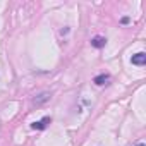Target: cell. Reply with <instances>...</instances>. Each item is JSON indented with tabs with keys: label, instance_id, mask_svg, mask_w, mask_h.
Returning a JSON list of instances; mask_svg holds the SVG:
<instances>
[{
	"label": "cell",
	"instance_id": "3957f363",
	"mask_svg": "<svg viewBox=\"0 0 146 146\" xmlns=\"http://www.w3.org/2000/svg\"><path fill=\"white\" fill-rule=\"evenodd\" d=\"M48 124H50V117H43L41 120L35 122V124H33L31 127H33V129H38V131H43V129H45V127H46Z\"/></svg>",
	"mask_w": 146,
	"mask_h": 146
},
{
	"label": "cell",
	"instance_id": "7a4b0ae2",
	"mask_svg": "<svg viewBox=\"0 0 146 146\" xmlns=\"http://www.w3.org/2000/svg\"><path fill=\"white\" fill-rule=\"evenodd\" d=\"M132 64L134 65H144L146 64V53L144 52H137L136 55H132Z\"/></svg>",
	"mask_w": 146,
	"mask_h": 146
},
{
	"label": "cell",
	"instance_id": "5b68a950",
	"mask_svg": "<svg viewBox=\"0 0 146 146\" xmlns=\"http://www.w3.org/2000/svg\"><path fill=\"white\" fill-rule=\"evenodd\" d=\"M108 79H110V76H108V74H100V76H96V78L93 79V83H95V84H98V86H103Z\"/></svg>",
	"mask_w": 146,
	"mask_h": 146
},
{
	"label": "cell",
	"instance_id": "277c9868",
	"mask_svg": "<svg viewBox=\"0 0 146 146\" xmlns=\"http://www.w3.org/2000/svg\"><path fill=\"white\" fill-rule=\"evenodd\" d=\"M105 43H107V40L102 38V36H95V38L91 40V46H95V48H103Z\"/></svg>",
	"mask_w": 146,
	"mask_h": 146
},
{
	"label": "cell",
	"instance_id": "6da1fadb",
	"mask_svg": "<svg viewBox=\"0 0 146 146\" xmlns=\"http://www.w3.org/2000/svg\"><path fill=\"white\" fill-rule=\"evenodd\" d=\"M50 96H52V95H50L48 91H43V93H40V95H36V96H35L33 103H35L36 107H40V105H43L45 102H48V100H50Z\"/></svg>",
	"mask_w": 146,
	"mask_h": 146
},
{
	"label": "cell",
	"instance_id": "52a82bcc",
	"mask_svg": "<svg viewBox=\"0 0 146 146\" xmlns=\"http://www.w3.org/2000/svg\"><path fill=\"white\" fill-rule=\"evenodd\" d=\"M69 33V28H65V29H60V35H67Z\"/></svg>",
	"mask_w": 146,
	"mask_h": 146
},
{
	"label": "cell",
	"instance_id": "8992f818",
	"mask_svg": "<svg viewBox=\"0 0 146 146\" xmlns=\"http://www.w3.org/2000/svg\"><path fill=\"white\" fill-rule=\"evenodd\" d=\"M120 23H122V24H127V23H129V17H122V21H120Z\"/></svg>",
	"mask_w": 146,
	"mask_h": 146
},
{
	"label": "cell",
	"instance_id": "ba28073f",
	"mask_svg": "<svg viewBox=\"0 0 146 146\" xmlns=\"http://www.w3.org/2000/svg\"><path fill=\"white\" fill-rule=\"evenodd\" d=\"M134 146H146V144H144V143H143V141H139V143H136V144H134Z\"/></svg>",
	"mask_w": 146,
	"mask_h": 146
}]
</instances>
